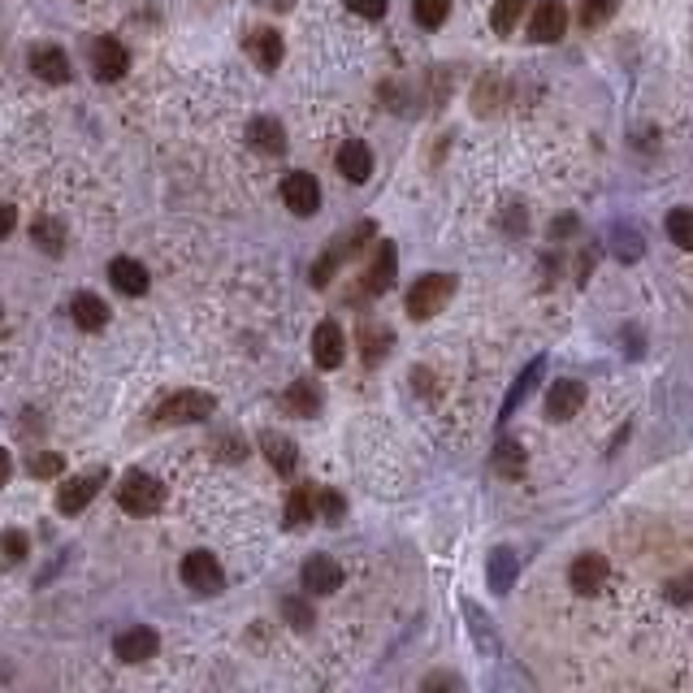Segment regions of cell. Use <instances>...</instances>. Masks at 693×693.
<instances>
[{"instance_id": "3", "label": "cell", "mask_w": 693, "mask_h": 693, "mask_svg": "<svg viewBox=\"0 0 693 693\" xmlns=\"http://www.w3.org/2000/svg\"><path fill=\"white\" fill-rule=\"evenodd\" d=\"M217 412V399L213 395H204V390H182V395H169L165 403H161V421L165 425H182V421H208V416Z\"/></svg>"}, {"instance_id": "34", "label": "cell", "mask_w": 693, "mask_h": 693, "mask_svg": "<svg viewBox=\"0 0 693 693\" xmlns=\"http://www.w3.org/2000/svg\"><path fill=\"white\" fill-rule=\"evenodd\" d=\"M347 512V503H343V494H334V490H317V516L321 520H330V525H338Z\"/></svg>"}, {"instance_id": "25", "label": "cell", "mask_w": 693, "mask_h": 693, "mask_svg": "<svg viewBox=\"0 0 693 693\" xmlns=\"http://www.w3.org/2000/svg\"><path fill=\"white\" fill-rule=\"evenodd\" d=\"M542 369H546V360H533V364H529V369H525V373H520V377H516V386H512V395H507V399H503V412H499V416H512V412L520 408V403H525V399L533 395V386H538V377H542Z\"/></svg>"}, {"instance_id": "12", "label": "cell", "mask_w": 693, "mask_h": 693, "mask_svg": "<svg viewBox=\"0 0 693 693\" xmlns=\"http://www.w3.org/2000/svg\"><path fill=\"white\" fill-rule=\"evenodd\" d=\"M338 585H343V568H338L330 555H312L304 564V590L308 594H334Z\"/></svg>"}, {"instance_id": "15", "label": "cell", "mask_w": 693, "mask_h": 693, "mask_svg": "<svg viewBox=\"0 0 693 693\" xmlns=\"http://www.w3.org/2000/svg\"><path fill=\"white\" fill-rule=\"evenodd\" d=\"M100 481H104L100 473L65 481V486H61V494H57V507H61V512H65V516L83 512V507H87V503H91V499H96V494H100Z\"/></svg>"}, {"instance_id": "11", "label": "cell", "mask_w": 693, "mask_h": 693, "mask_svg": "<svg viewBox=\"0 0 693 693\" xmlns=\"http://www.w3.org/2000/svg\"><path fill=\"white\" fill-rule=\"evenodd\" d=\"M312 360H317L321 369H338V364H343V330H338L334 321H321L317 330H312Z\"/></svg>"}, {"instance_id": "30", "label": "cell", "mask_w": 693, "mask_h": 693, "mask_svg": "<svg viewBox=\"0 0 693 693\" xmlns=\"http://www.w3.org/2000/svg\"><path fill=\"white\" fill-rule=\"evenodd\" d=\"M412 13H416V22H421L425 31H438V26L447 22V13H451V0H412Z\"/></svg>"}, {"instance_id": "32", "label": "cell", "mask_w": 693, "mask_h": 693, "mask_svg": "<svg viewBox=\"0 0 693 693\" xmlns=\"http://www.w3.org/2000/svg\"><path fill=\"white\" fill-rule=\"evenodd\" d=\"M494 468H499L503 477H520V473H525V451H520L516 442H499V451H494Z\"/></svg>"}, {"instance_id": "31", "label": "cell", "mask_w": 693, "mask_h": 693, "mask_svg": "<svg viewBox=\"0 0 693 693\" xmlns=\"http://www.w3.org/2000/svg\"><path fill=\"white\" fill-rule=\"evenodd\" d=\"M386 347H390V330H382V325H364L360 330V351H364V360L377 364L386 356Z\"/></svg>"}, {"instance_id": "16", "label": "cell", "mask_w": 693, "mask_h": 693, "mask_svg": "<svg viewBox=\"0 0 693 693\" xmlns=\"http://www.w3.org/2000/svg\"><path fill=\"white\" fill-rule=\"evenodd\" d=\"M117 659H126V663H148L152 655H156V633L152 629H126L122 637H117Z\"/></svg>"}, {"instance_id": "18", "label": "cell", "mask_w": 693, "mask_h": 693, "mask_svg": "<svg viewBox=\"0 0 693 693\" xmlns=\"http://www.w3.org/2000/svg\"><path fill=\"white\" fill-rule=\"evenodd\" d=\"M247 139H252V148L269 152V156L286 152V130H282L278 117H256V122L247 126Z\"/></svg>"}, {"instance_id": "39", "label": "cell", "mask_w": 693, "mask_h": 693, "mask_svg": "<svg viewBox=\"0 0 693 693\" xmlns=\"http://www.w3.org/2000/svg\"><path fill=\"white\" fill-rule=\"evenodd\" d=\"M668 598H672V603H689V598H693V577L672 581V585H668Z\"/></svg>"}, {"instance_id": "21", "label": "cell", "mask_w": 693, "mask_h": 693, "mask_svg": "<svg viewBox=\"0 0 693 693\" xmlns=\"http://www.w3.org/2000/svg\"><path fill=\"white\" fill-rule=\"evenodd\" d=\"M74 325L78 330H104V321H109V308H104L100 295H74Z\"/></svg>"}, {"instance_id": "33", "label": "cell", "mask_w": 693, "mask_h": 693, "mask_svg": "<svg viewBox=\"0 0 693 693\" xmlns=\"http://www.w3.org/2000/svg\"><path fill=\"white\" fill-rule=\"evenodd\" d=\"M611 247H616L620 260H637V256H642V239H637L633 226H616V230H611Z\"/></svg>"}, {"instance_id": "19", "label": "cell", "mask_w": 693, "mask_h": 693, "mask_svg": "<svg viewBox=\"0 0 693 693\" xmlns=\"http://www.w3.org/2000/svg\"><path fill=\"white\" fill-rule=\"evenodd\" d=\"M247 52L256 57L260 70H278L282 65V35L278 31H252L247 35Z\"/></svg>"}, {"instance_id": "41", "label": "cell", "mask_w": 693, "mask_h": 693, "mask_svg": "<svg viewBox=\"0 0 693 693\" xmlns=\"http://www.w3.org/2000/svg\"><path fill=\"white\" fill-rule=\"evenodd\" d=\"M9 468H13V464H9V451H0V486L9 481Z\"/></svg>"}, {"instance_id": "24", "label": "cell", "mask_w": 693, "mask_h": 693, "mask_svg": "<svg viewBox=\"0 0 693 693\" xmlns=\"http://www.w3.org/2000/svg\"><path fill=\"white\" fill-rule=\"evenodd\" d=\"M516 572H520V564H516L512 551H494L490 555V590L494 594H507L516 585Z\"/></svg>"}, {"instance_id": "27", "label": "cell", "mask_w": 693, "mask_h": 693, "mask_svg": "<svg viewBox=\"0 0 693 693\" xmlns=\"http://www.w3.org/2000/svg\"><path fill=\"white\" fill-rule=\"evenodd\" d=\"M620 9V0H581L577 9V22L585 26V31H598L603 22H611V13Z\"/></svg>"}, {"instance_id": "35", "label": "cell", "mask_w": 693, "mask_h": 693, "mask_svg": "<svg viewBox=\"0 0 693 693\" xmlns=\"http://www.w3.org/2000/svg\"><path fill=\"white\" fill-rule=\"evenodd\" d=\"M282 616L291 620V629H299V633L312 629V607L299 603V598H286V603H282Z\"/></svg>"}, {"instance_id": "1", "label": "cell", "mask_w": 693, "mask_h": 693, "mask_svg": "<svg viewBox=\"0 0 693 693\" xmlns=\"http://www.w3.org/2000/svg\"><path fill=\"white\" fill-rule=\"evenodd\" d=\"M451 295H455V278H451V273H425V278H416L412 291H408V312H412L416 321H429L434 312L447 308Z\"/></svg>"}, {"instance_id": "29", "label": "cell", "mask_w": 693, "mask_h": 693, "mask_svg": "<svg viewBox=\"0 0 693 693\" xmlns=\"http://www.w3.org/2000/svg\"><path fill=\"white\" fill-rule=\"evenodd\" d=\"M525 5H529V0H499V5H494V13H490V26H494L499 35L516 31V22L525 18Z\"/></svg>"}, {"instance_id": "36", "label": "cell", "mask_w": 693, "mask_h": 693, "mask_svg": "<svg viewBox=\"0 0 693 693\" xmlns=\"http://www.w3.org/2000/svg\"><path fill=\"white\" fill-rule=\"evenodd\" d=\"M0 551H5L9 564H22V559H26V533L22 529H9L5 538H0Z\"/></svg>"}, {"instance_id": "6", "label": "cell", "mask_w": 693, "mask_h": 693, "mask_svg": "<svg viewBox=\"0 0 693 693\" xmlns=\"http://www.w3.org/2000/svg\"><path fill=\"white\" fill-rule=\"evenodd\" d=\"M282 200H286V208H291L295 217H312V213L321 208V187H317V178L304 174V169L286 174V182H282Z\"/></svg>"}, {"instance_id": "23", "label": "cell", "mask_w": 693, "mask_h": 693, "mask_svg": "<svg viewBox=\"0 0 693 693\" xmlns=\"http://www.w3.org/2000/svg\"><path fill=\"white\" fill-rule=\"evenodd\" d=\"M260 451H265V460L278 468V473H295V442L291 438H282V434H265L260 438Z\"/></svg>"}, {"instance_id": "20", "label": "cell", "mask_w": 693, "mask_h": 693, "mask_svg": "<svg viewBox=\"0 0 693 693\" xmlns=\"http://www.w3.org/2000/svg\"><path fill=\"white\" fill-rule=\"evenodd\" d=\"M308 520H317V490H312V486H295L291 499H286V525L304 529Z\"/></svg>"}, {"instance_id": "10", "label": "cell", "mask_w": 693, "mask_h": 693, "mask_svg": "<svg viewBox=\"0 0 693 693\" xmlns=\"http://www.w3.org/2000/svg\"><path fill=\"white\" fill-rule=\"evenodd\" d=\"M395 265H399L395 243H377V252H373V260H369V269H364V291H369V295L390 291V282H395Z\"/></svg>"}, {"instance_id": "4", "label": "cell", "mask_w": 693, "mask_h": 693, "mask_svg": "<svg viewBox=\"0 0 693 693\" xmlns=\"http://www.w3.org/2000/svg\"><path fill=\"white\" fill-rule=\"evenodd\" d=\"M182 581H187L195 594H217V590H221V581H226V572H221L217 555H208V551H191L187 559H182Z\"/></svg>"}, {"instance_id": "17", "label": "cell", "mask_w": 693, "mask_h": 693, "mask_svg": "<svg viewBox=\"0 0 693 693\" xmlns=\"http://www.w3.org/2000/svg\"><path fill=\"white\" fill-rule=\"evenodd\" d=\"M31 70H35V78H44V83H65V78H70V57H65L61 48L44 44V48L31 52Z\"/></svg>"}, {"instance_id": "2", "label": "cell", "mask_w": 693, "mask_h": 693, "mask_svg": "<svg viewBox=\"0 0 693 693\" xmlns=\"http://www.w3.org/2000/svg\"><path fill=\"white\" fill-rule=\"evenodd\" d=\"M117 503H122V512H130V516H152V512H161V503H165V486L148 473H126L122 486H117Z\"/></svg>"}, {"instance_id": "37", "label": "cell", "mask_w": 693, "mask_h": 693, "mask_svg": "<svg viewBox=\"0 0 693 693\" xmlns=\"http://www.w3.org/2000/svg\"><path fill=\"white\" fill-rule=\"evenodd\" d=\"M351 13H360V18H382L386 13V0H347Z\"/></svg>"}, {"instance_id": "22", "label": "cell", "mask_w": 693, "mask_h": 693, "mask_svg": "<svg viewBox=\"0 0 693 693\" xmlns=\"http://www.w3.org/2000/svg\"><path fill=\"white\" fill-rule=\"evenodd\" d=\"M286 412L291 416H317L321 412V390H317V382H295L291 390H286Z\"/></svg>"}, {"instance_id": "13", "label": "cell", "mask_w": 693, "mask_h": 693, "mask_svg": "<svg viewBox=\"0 0 693 693\" xmlns=\"http://www.w3.org/2000/svg\"><path fill=\"white\" fill-rule=\"evenodd\" d=\"M109 282L117 286L122 295H148V269L139 265V260H130V256H117L109 260Z\"/></svg>"}, {"instance_id": "40", "label": "cell", "mask_w": 693, "mask_h": 693, "mask_svg": "<svg viewBox=\"0 0 693 693\" xmlns=\"http://www.w3.org/2000/svg\"><path fill=\"white\" fill-rule=\"evenodd\" d=\"M9 230H13V208L0 204V239H9Z\"/></svg>"}, {"instance_id": "26", "label": "cell", "mask_w": 693, "mask_h": 693, "mask_svg": "<svg viewBox=\"0 0 693 693\" xmlns=\"http://www.w3.org/2000/svg\"><path fill=\"white\" fill-rule=\"evenodd\" d=\"M31 234H35V243L44 247L48 256H61V247H65V226H61L57 217H39Z\"/></svg>"}, {"instance_id": "14", "label": "cell", "mask_w": 693, "mask_h": 693, "mask_svg": "<svg viewBox=\"0 0 693 693\" xmlns=\"http://www.w3.org/2000/svg\"><path fill=\"white\" fill-rule=\"evenodd\" d=\"M338 174H343L347 182H364L373 174V152H369V143H360V139H347L343 148H338Z\"/></svg>"}, {"instance_id": "8", "label": "cell", "mask_w": 693, "mask_h": 693, "mask_svg": "<svg viewBox=\"0 0 693 693\" xmlns=\"http://www.w3.org/2000/svg\"><path fill=\"white\" fill-rule=\"evenodd\" d=\"M581 403H585V386L577 377H559V382L546 390V416H551V421H572V416L581 412Z\"/></svg>"}, {"instance_id": "7", "label": "cell", "mask_w": 693, "mask_h": 693, "mask_svg": "<svg viewBox=\"0 0 693 693\" xmlns=\"http://www.w3.org/2000/svg\"><path fill=\"white\" fill-rule=\"evenodd\" d=\"M607 577H611V564L598 551H585V555H577L572 559V568H568V581H572V590L577 594H598L607 585Z\"/></svg>"}, {"instance_id": "9", "label": "cell", "mask_w": 693, "mask_h": 693, "mask_svg": "<svg viewBox=\"0 0 693 693\" xmlns=\"http://www.w3.org/2000/svg\"><path fill=\"white\" fill-rule=\"evenodd\" d=\"M91 70H96L100 83H113V78H122L130 70V57H126V48L117 44L113 35H104L91 44Z\"/></svg>"}, {"instance_id": "5", "label": "cell", "mask_w": 693, "mask_h": 693, "mask_svg": "<svg viewBox=\"0 0 693 693\" xmlns=\"http://www.w3.org/2000/svg\"><path fill=\"white\" fill-rule=\"evenodd\" d=\"M568 5L564 0H542L538 9H533V22H529V35L538 39V44H559V39L568 35Z\"/></svg>"}, {"instance_id": "38", "label": "cell", "mask_w": 693, "mask_h": 693, "mask_svg": "<svg viewBox=\"0 0 693 693\" xmlns=\"http://www.w3.org/2000/svg\"><path fill=\"white\" fill-rule=\"evenodd\" d=\"M31 473H35V477H52V473H61V460H57V455H35V460H31Z\"/></svg>"}, {"instance_id": "28", "label": "cell", "mask_w": 693, "mask_h": 693, "mask_svg": "<svg viewBox=\"0 0 693 693\" xmlns=\"http://www.w3.org/2000/svg\"><path fill=\"white\" fill-rule=\"evenodd\" d=\"M668 239L676 247H685V252H693V208H672L668 213Z\"/></svg>"}]
</instances>
